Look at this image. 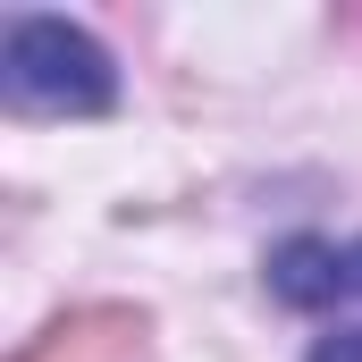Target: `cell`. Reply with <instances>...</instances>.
I'll return each mask as SVG.
<instances>
[{"label": "cell", "mask_w": 362, "mask_h": 362, "mask_svg": "<svg viewBox=\"0 0 362 362\" xmlns=\"http://www.w3.org/2000/svg\"><path fill=\"white\" fill-rule=\"evenodd\" d=\"M262 286H270V303L286 312H337L346 295H354V245H337V236H286L270 245V262H262Z\"/></svg>", "instance_id": "cell-2"}, {"label": "cell", "mask_w": 362, "mask_h": 362, "mask_svg": "<svg viewBox=\"0 0 362 362\" xmlns=\"http://www.w3.org/2000/svg\"><path fill=\"white\" fill-rule=\"evenodd\" d=\"M0 101L25 118H101L118 110V59L76 17L25 8L0 34Z\"/></svg>", "instance_id": "cell-1"}, {"label": "cell", "mask_w": 362, "mask_h": 362, "mask_svg": "<svg viewBox=\"0 0 362 362\" xmlns=\"http://www.w3.org/2000/svg\"><path fill=\"white\" fill-rule=\"evenodd\" d=\"M354 295H362V236H354ZM303 362H362V320H337L329 337H312Z\"/></svg>", "instance_id": "cell-3"}]
</instances>
